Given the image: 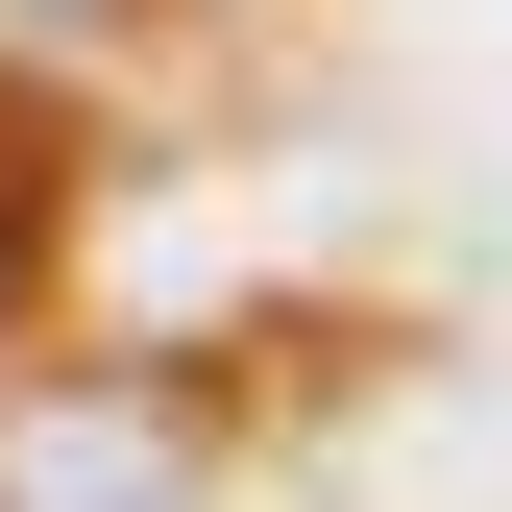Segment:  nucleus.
Returning <instances> with one entry per match:
<instances>
[{"label":"nucleus","instance_id":"nucleus-1","mask_svg":"<svg viewBox=\"0 0 512 512\" xmlns=\"http://www.w3.org/2000/svg\"><path fill=\"white\" fill-rule=\"evenodd\" d=\"M0 512H196V488H171V439H147V415H49L25 464H0Z\"/></svg>","mask_w":512,"mask_h":512},{"label":"nucleus","instance_id":"nucleus-2","mask_svg":"<svg viewBox=\"0 0 512 512\" xmlns=\"http://www.w3.org/2000/svg\"><path fill=\"white\" fill-rule=\"evenodd\" d=\"M25 220H49V196H25V147H0V293H25Z\"/></svg>","mask_w":512,"mask_h":512},{"label":"nucleus","instance_id":"nucleus-3","mask_svg":"<svg viewBox=\"0 0 512 512\" xmlns=\"http://www.w3.org/2000/svg\"><path fill=\"white\" fill-rule=\"evenodd\" d=\"M74 25H98V0H74Z\"/></svg>","mask_w":512,"mask_h":512}]
</instances>
